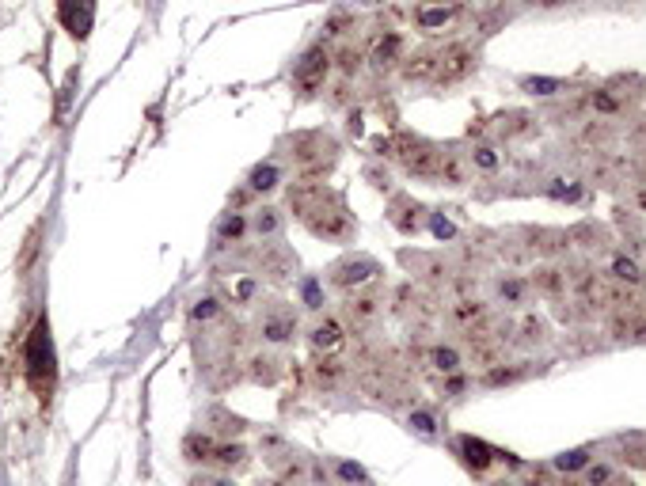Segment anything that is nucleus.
<instances>
[{
  "instance_id": "f03ea898",
  "label": "nucleus",
  "mask_w": 646,
  "mask_h": 486,
  "mask_svg": "<svg viewBox=\"0 0 646 486\" xmlns=\"http://www.w3.org/2000/svg\"><path fill=\"white\" fill-rule=\"evenodd\" d=\"M58 20L77 42H84L96 27V0H58Z\"/></svg>"
},
{
  "instance_id": "39448f33",
  "label": "nucleus",
  "mask_w": 646,
  "mask_h": 486,
  "mask_svg": "<svg viewBox=\"0 0 646 486\" xmlns=\"http://www.w3.org/2000/svg\"><path fill=\"white\" fill-rule=\"evenodd\" d=\"M460 452H464V460L472 464L475 471H483V467H491V460H494L491 445L475 441V437H460Z\"/></svg>"
},
{
  "instance_id": "4468645a",
  "label": "nucleus",
  "mask_w": 646,
  "mask_h": 486,
  "mask_svg": "<svg viewBox=\"0 0 646 486\" xmlns=\"http://www.w3.org/2000/svg\"><path fill=\"white\" fill-rule=\"evenodd\" d=\"M448 15H453L448 8H429V12L418 15V23H422V27H441V23L448 20Z\"/></svg>"
},
{
  "instance_id": "5701e85b",
  "label": "nucleus",
  "mask_w": 646,
  "mask_h": 486,
  "mask_svg": "<svg viewBox=\"0 0 646 486\" xmlns=\"http://www.w3.org/2000/svg\"><path fill=\"white\" fill-rule=\"evenodd\" d=\"M608 479V467H593V471H589V482H605Z\"/></svg>"
},
{
  "instance_id": "0eeeda50",
  "label": "nucleus",
  "mask_w": 646,
  "mask_h": 486,
  "mask_svg": "<svg viewBox=\"0 0 646 486\" xmlns=\"http://www.w3.org/2000/svg\"><path fill=\"white\" fill-rule=\"evenodd\" d=\"M278 179H282V171H278V164H259L255 171H251L247 186H251V190H274V186H278Z\"/></svg>"
},
{
  "instance_id": "b1692460",
  "label": "nucleus",
  "mask_w": 646,
  "mask_h": 486,
  "mask_svg": "<svg viewBox=\"0 0 646 486\" xmlns=\"http://www.w3.org/2000/svg\"><path fill=\"white\" fill-rule=\"evenodd\" d=\"M209 486H232L228 479H217V482H209Z\"/></svg>"
},
{
  "instance_id": "f3484780",
  "label": "nucleus",
  "mask_w": 646,
  "mask_h": 486,
  "mask_svg": "<svg viewBox=\"0 0 646 486\" xmlns=\"http://www.w3.org/2000/svg\"><path fill=\"white\" fill-rule=\"evenodd\" d=\"M529 88L536 91V96H551V91L559 88V80H548V77H540V80H529Z\"/></svg>"
},
{
  "instance_id": "1a4fd4ad",
  "label": "nucleus",
  "mask_w": 646,
  "mask_h": 486,
  "mask_svg": "<svg viewBox=\"0 0 646 486\" xmlns=\"http://www.w3.org/2000/svg\"><path fill=\"white\" fill-rule=\"evenodd\" d=\"M339 339H342V331H339V323H335V320H327V323H320V327L312 331V342L320 346V350H327V346H335Z\"/></svg>"
},
{
  "instance_id": "2eb2a0df",
  "label": "nucleus",
  "mask_w": 646,
  "mask_h": 486,
  "mask_svg": "<svg viewBox=\"0 0 646 486\" xmlns=\"http://www.w3.org/2000/svg\"><path fill=\"white\" fill-rule=\"evenodd\" d=\"M434 364H437L441 372H453L456 364H460V357H456V350H437V353H434Z\"/></svg>"
},
{
  "instance_id": "4be33fe9",
  "label": "nucleus",
  "mask_w": 646,
  "mask_h": 486,
  "mask_svg": "<svg viewBox=\"0 0 646 486\" xmlns=\"http://www.w3.org/2000/svg\"><path fill=\"white\" fill-rule=\"evenodd\" d=\"M434 232L441 239H448V236H453V224H448V221H434Z\"/></svg>"
},
{
  "instance_id": "393cba45",
  "label": "nucleus",
  "mask_w": 646,
  "mask_h": 486,
  "mask_svg": "<svg viewBox=\"0 0 646 486\" xmlns=\"http://www.w3.org/2000/svg\"><path fill=\"white\" fill-rule=\"evenodd\" d=\"M540 4H559V0H540Z\"/></svg>"
},
{
  "instance_id": "20e7f679",
  "label": "nucleus",
  "mask_w": 646,
  "mask_h": 486,
  "mask_svg": "<svg viewBox=\"0 0 646 486\" xmlns=\"http://www.w3.org/2000/svg\"><path fill=\"white\" fill-rule=\"evenodd\" d=\"M323 72H327V53L323 50H308L301 61H297V69H293V80L301 84V88H308L312 91L316 84L323 80Z\"/></svg>"
},
{
  "instance_id": "6ab92c4d",
  "label": "nucleus",
  "mask_w": 646,
  "mask_h": 486,
  "mask_svg": "<svg viewBox=\"0 0 646 486\" xmlns=\"http://www.w3.org/2000/svg\"><path fill=\"white\" fill-rule=\"evenodd\" d=\"M240 456H243L240 445H236V448H217V460H221V464H240Z\"/></svg>"
},
{
  "instance_id": "f257e3e1",
  "label": "nucleus",
  "mask_w": 646,
  "mask_h": 486,
  "mask_svg": "<svg viewBox=\"0 0 646 486\" xmlns=\"http://www.w3.org/2000/svg\"><path fill=\"white\" fill-rule=\"evenodd\" d=\"M23 361H27V380L39 395L53 391V376H58V357H53V342H50V327L46 320L34 323V331L27 334L23 346Z\"/></svg>"
},
{
  "instance_id": "ddd939ff",
  "label": "nucleus",
  "mask_w": 646,
  "mask_h": 486,
  "mask_svg": "<svg viewBox=\"0 0 646 486\" xmlns=\"http://www.w3.org/2000/svg\"><path fill=\"white\" fill-rule=\"evenodd\" d=\"M411 429H418L422 437H434V429H437V426H434V418H429L426 410H418V414H411Z\"/></svg>"
},
{
  "instance_id": "a211bd4d",
  "label": "nucleus",
  "mask_w": 646,
  "mask_h": 486,
  "mask_svg": "<svg viewBox=\"0 0 646 486\" xmlns=\"http://www.w3.org/2000/svg\"><path fill=\"white\" fill-rule=\"evenodd\" d=\"M612 270H616L620 277H627V282H635V277H639V270H635V263H627V258H616V263H612Z\"/></svg>"
},
{
  "instance_id": "412c9836",
  "label": "nucleus",
  "mask_w": 646,
  "mask_h": 486,
  "mask_svg": "<svg viewBox=\"0 0 646 486\" xmlns=\"http://www.w3.org/2000/svg\"><path fill=\"white\" fill-rule=\"evenodd\" d=\"M475 160H479V167H494V164H498L491 148H479V152H475Z\"/></svg>"
},
{
  "instance_id": "dca6fc26",
  "label": "nucleus",
  "mask_w": 646,
  "mask_h": 486,
  "mask_svg": "<svg viewBox=\"0 0 646 486\" xmlns=\"http://www.w3.org/2000/svg\"><path fill=\"white\" fill-rule=\"evenodd\" d=\"M304 304H308V308H320V304H323V301H320V285H316L312 277L304 282Z\"/></svg>"
},
{
  "instance_id": "423d86ee",
  "label": "nucleus",
  "mask_w": 646,
  "mask_h": 486,
  "mask_svg": "<svg viewBox=\"0 0 646 486\" xmlns=\"http://www.w3.org/2000/svg\"><path fill=\"white\" fill-rule=\"evenodd\" d=\"M293 320H285V315H266L263 320V339L266 342H289L293 339Z\"/></svg>"
},
{
  "instance_id": "aec40b11",
  "label": "nucleus",
  "mask_w": 646,
  "mask_h": 486,
  "mask_svg": "<svg viewBox=\"0 0 646 486\" xmlns=\"http://www.w3.org/2000/svg\"><path fill=\"white\" fill-rule=\"evenodd\" d=\"M213 312H217V304H213V301H202L198 308H194V320H209Z\"/></svg>"
},
{
  "instance_id": "9b49d317",
  "label": "nucleus",
  "mask_w": 646,
  "mask_h": 486,
  "mask_svg": "<svg viewBox=\"0 0 646 486\" xmlns=\"http://www.w3.org/2000/svg\"><path fill=\"white\" fill-rule=\"evenodd\" d=\"M586 464H589V452H586V448H574V452H563V456L555 460V467H559V471H578V467H586Z\"/></svg>"
},
{
  "instance_id": "f8f14e48",
  "label": "nucleus",
  "mask_w": 646,
  "mask_h": 486,
  "mask_svg": "<svg viewBox=\"0 0 646 486\" xmlns=\"http://www.w3.org/2000/svg\"><path fill=\"white\" fill-rule=\"evenodd\" d=\"M339 479H342V482H369V475H365V467H361V464L342 460V464H339Z\"/></svg>"
},
{
  "instance_id": "9d476101",
  "label": "nucleus",
  "mask_w": 646,
  "mask_h": 486,
  "mask_svg": "<svg viewBox=\"0 0 646 486\" xmlns=\"http://www.w3.org/2000/svg\"><path fill=\"white\" fill-rule=\"evenodd\" d=\"M282 228V217H278V209H263L255 217V232L259 236H274V232Z\"/></svg>"
},
{
  "instance_id": "7ed1b4c3",
  "label": "nucleus",
  "mask_w": 646,
  "mask_h": 486,
  "mask_svg": "<svg viewBox=\"0 0 646 486\" xmlns=\"http://www.w3.org/2000/svg\"><path fill=\"white\" fill-rule=\"evenodd\" d=\"M369 277H377V263H373V258H342V263L331 270V282L339 289L365 285Z\"/></svg>"
},
{
  "instance_id": "6e6552de",
  "label": "nucleus",
  "mask_w": 646,
  "mask_h": 486,
  "mask_svg": "<svg viewBox=\"0 0 646 486\" xmlns=\"http://www.w3.org/2000/svg\"><path fill=\"white\" fill-rule=\"evenodd\" d=\"M243 232H247V221H243L240 213H228V217L217 224V236H221V239H240Z\"/></svg>"
}]
</instances>
